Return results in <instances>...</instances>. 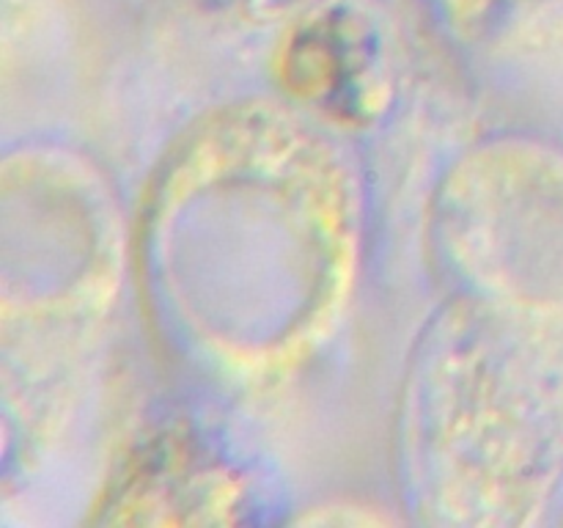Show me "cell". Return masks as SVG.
Segmentation results:
<instances>
[{
	"mask_svg": "<svg viewBox=\"0 0 563 528\" xmlns=\"http://www.w3.org/2000/svg\"><path fill=\"white\" fill-rule=\"evenodd\" d=\"M278 69L291 94L344 121L372 119L383 105L374 42L352 16L330 14L297 31Z\"/></svg>",
	"mask_w": 563,
	"mask_h": 528,
	"instance_id": "1",
	"label": "cell"
}]
</instances>
